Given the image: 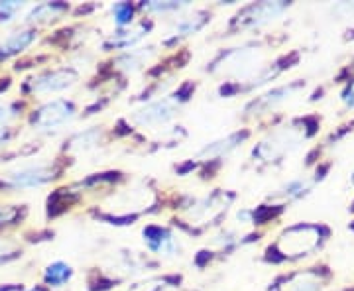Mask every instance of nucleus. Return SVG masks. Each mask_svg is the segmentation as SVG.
<instances>
[{
	"label": "nucleus",
	"mask_w": 354,
	"mask_h": 291,
	"mask_svg": "<svg viewBox=\"0 0 354 291\" xmlns=\"http://www.w3.org/2000/svg\"><path fill=\"white\" fill-rule=\"evenodd\" d=\"M323 236H327V230L317 225L301 223V225L286 228L278 236V241L268 248L266 260L276 262V264L286 262V260H299L304 256L315 252L321 246V242L325 241Z\"/></svg>",
	"instance_id": "1"
},
{
	"label": "nucleus",
	"mask_w": 354,
	"mask_h": 291,
	"mask_svg": "<svg viewBox=\"0 0 354 291\" xmlns=\"http://www.w3.org/2000/svg\"><path fill=\"white\" fill-rule=\"evenodd\" d=\"M305 134L299 130V126H286L270 134L268 138L262 140L252 150V158L264 164L279 162L283 156H290L293 150L299 148V144L304 142Z\"/></svg>",
	"instance_id": "2"
},
{
	"label": "nucleus",
	"mask_w": 354,
	"mask_h": 291,
	"mask_svg": "<svg viewBox=\"0 0 354 291\" xmlns=\"http://www.w3.org/2000/svg\"><path fill=\"white\" fill-rule=\"evenodd\" d=\"M75 116L77 109L73 102L67 99H55V101L46 102L39 109H36L30 116V122H32L34 130L51 134V132H57L67 126Z\"/></svg>",
	"instance_id": "3"
},
{
	"label": "nucleus",
	"mask_w": 354,
	"mask_h": 291,
	"mask_svg": "<svg viewBox=\"0 0 354 291\" xmlns=\"http://www.w3.org/2000/svg\"><path fill=\"white\" fill-rule=\"evenodd\" d=\"M189 85H185L183 89L171 95V97H165L162 101H153L146 106H142L140 111L132 114V122L138 124V126H160L169 122L179 111V106L189 99Z\"/></svg>",
	"instance_id": "4"
},
{
	"label": "nucleus",
	"mask_w": 354,
	"mask_h": 291,
	"mask_svg": "<svg viewBox=\"0 0 354 291\" xmlns=\"http://www.w3.org/2000/svg\"><path fill=\"white\" fill-rule=\"evenodd\" d=\"M57 176V167L53 164L38 162V164L18 165L10 171L2 173L4 185L12 189H34L50 183L51 179Z\"/></svg>",
	"instance_id": "5"
},
{
	"label": "nucleus",
	"mask_w": 354,
	"mask_h": 291,
	"mask_svg": "<svg viewBox=\"0 0 354 291\" xmlns=\"http://www.w3.org/2000/svg\"><path fill=\"white\" fill-rule=\"evenodd\" d=\"M288 8H290V4H286V2H260V4H248V6H244L241 12L232 18L230 30H234V32H246V30L260 28V26L276 20V18L281 16Z\"/></svg>",
	"instance_id": "6"
},
{
	"label": "nucleus",
	"mask_w": 354,
	"mask_h": 291,
	"mask_svg": "<svg viewBox=\"0 0 354 291\" xmlns=\"http://www.w3.org/2000/svg\"><path fill=\"white\" fill-rule=\"evenodd\" d=\"M234 195L227 193V191H216L213 195H207L203 199H195L187 209V215L191 220H195V225H203L207 227L209 223H216L221 220L223 215H227L228 205L232 203Z\"/></svg>",
	"instance_id": "7"
},
{
	"label": "nucleus",
	"mask_w": 354,
	"mask_h": 291,
	"mask_svg": "<svg viewBox=\"0 0 354 291\" xmlns=\"http://www.w3.org/2000/svg\"><path fill=\"white\" fill-rule=\"evenodd\" d=\"M77 73L73 69H51V71H44L39 75L32 77L28 81V91L30 93H38V95H44V93H57V91L69 89L71 85L77 83Z\"/></svg>",
	"instance_id": "8"
},
{
	"label": "nucleus",
	"mask_w": 354,
	"mask_h": 291,
	"mask_svg": "<svg viewBox=\"0 0 354 291\" xmlns=\"http://www.w3.org/2000/svg\"><path fill=\"white\" fill-rule=\"evenodd\" d=\"M323 283H325L323 272L311 267V270L295 272L291 276L279 278L268 291H321Z\"/></svg>",
	"instance_id": "9"
},
{
	"label": "nucleus",
	"mask_w": 354,
	"mask_h": 291,
	"mask_svg": "<svg viewBox=\"0 0 354 291\" xmlns=\"http://www.w3.org/2000/svg\"><path fill=\"white\" fill-rule=\"evenodd\" d=\"M148 250L158 256H179V242L171 230L158 225H150L142 232Z\"/></svg>",
	"instance_id": "10"
},
{
	"label": "nucleus",
	"mask_w": 354,
	"mask_h": 291,
	"mask_svg": "<svg viewBox=\"0 0 354 291\" xmlns=\"http://www.w3.org/2000/svg\"><path fill=\"white\" fill-rule=\"evenodd\" d=\"M36 41V30H18L8 34L6 38L0 41V62L8 59L12 55H18L24 50H28Z\"/></svg>",
	"instance_id": "11"
},
{
	"label": "nucleus",
	"mask_w": 354,
	"mask_h": 291,
	"mask_svg": "<svg viewBox=\"0 0 354 291\" xmlns=\"http://www.w3.org/2000/svg\"><path fill=\"white\" fill-rule=\"evenodd\" d=\"M148 28L150 26H146V22L132 26V28H120L116 34L104 41V50H128L130 46L138 44L140 39L146 36Z\"/></svg>",
	"instance_id": "12"
},
{
	"label": "nucleus",
	"mask_w": 354,
	"mask_h": 291,
	"mask_svg": "<svg viewBox=\"0 0 354 291\" xmlns=\"http://www.w3.org/2000/svg\"><path fill=\"white\" fill-rule=\"evenodd\" d=\"M207 22H209V14L203 12V10L193 12L187 18H181L176 24V28L169 32V36L165 38V44H176L179 39L189 38L191 34H197Z\"/></svg>",
	"instance_id": "13"
},
{
	"label": "nucleus",
	"mask_w": 354,
	"mask_h": 291,
	"mask_svg": "<svg viewBox=\"0 0 354 291\" xmlns=\"http://www.w3.org/2000/svg\"><path fill=\"white\" fill-rule=\"evenodd\" d=\"M301 87H304V83H291V85H286V87L270 91V93H266L264 97H260L258 101H254L252 104L248 106V111H250V109H254V113H256V109H258V111H274L278 104L290 101L291 97L301 89Z\"/></svg>",
	"instance_id": "14"
},
{
	"label": "nucleus",
	"mask_w": 354,
	"mask_h": 291,
	"mask_svg": "<svg viewBox=\"0 0 354 291\" xmlns=\"http://www.w3.org/2000/svg\"><path fill=\"white\" fill-rule=\"evenodd\" d=\"M67 8H69L67 4H59V2L36 4L26 14V22L28 24H50L53 20H59L67 12Z\"/></svg>",
	"instance_id": "15"
},
{
	"label": "nucleus",
	"mask_w": 354,
	"mask_h": 291,
	"mask_svg": "<svg viewBox=\"0 0 354 291\" xmlns=\"http://www.w3.org/2000/svg\"><path fill=\"white\" fill-rule=\"evenodd\" d=\"M246 136H248L246 132H234V134H230L227 138L216 140L213 144H207L201 152H199V158H203V160H216V158H223V156H227V153L232 152Z\"/></svg>",
	"instance_id": "16"
},
{
	"label": "nucleus",
	"mask_w": 354,
	"mask_h": 291,
	"mask_svg": "<svg viewBox=\"0 0 354 291\" xmlns=\"http://www.w3.org/2000/svg\"><path fill=\"white\" fill-rule=\"evenodd\" d=\"M71 278H73V267L65 264V262H53L44 270V281L51 290L64 288Z\"/></svg>",
	"instance_id": "17"
},
{
	"label": "nucleus",
	"mask_w": 354,
	"mask_h": 291,
	"mask_svg": "<svg viewBox=\"0 0 354 291\" xmlns=\"http://www.w3.org/2000/svg\"><path fill=\"white\" fill-rule=\"evenodd\" d=\"M153 55V48H138V50L127 51L124 55H120L116 59V64L120 69H124L128 73H134L142 69L144 65L148 64V59Z\"/></svg>",
	"instance_id": "18"
},
{
	"label": "nucleus",
	"mask_w": 354,
	"mask_h": 291,
	"mask_svg": "<svg viewBox=\"0 0 354 291\" xmlns=\"http://www.w3.org/2000/svg\"><path fill=\"white\" fill-rule=\"evenodd\" d=\"M101 140V130L99 128H88L85 132H79L75 134L71 142H69V148L77 150V152H87L91 148H95Z\"/></svg>",
	"instance_id": "19"
},
{
	"label": "nucleus",
	"mask_w": 354,
	"mask_h": 291,
	"mask_svg": "<svg viewBox=\"0 0 354 291\" xmlns=\"http://www.w3.org/2000/svg\"><path fill=\"white\" fill-rule=\"evenodd\" d=\"M309 189H311V181H307V179H293L290 183H286L281 189H278L276 197H281L286 201H293V199H299V197L307 195Z\"/></svg>",
	"instance_id": "20"
},
{
	"label": "nucleus",
	"mask_w": 354,
	"mask_h": 291,
	"mask_svg": "<svg viewBox=\"0 0 354 291\" xmlns=\"http://www.w3.org/2000/svg\"><path fill=\"white\" fill-rule=\"evenodd\" d=\"M113 20L120 28H127L134 20V6L130 2H118L113 6Z\"/></svg>",
	"instance_id": "21"
},
{
	"label": "nucleus",
	"mask_w": 354,
	"mask_h": 291,
	"mask_svg": "<svg viewBox=\"0 0 354 291\" xmlns=\"http://www.w3.org/2000/svg\"><path fill=\"white\" fill-rule=\"evenodd\" d=\"M142 8L150 14H167V12H179L183 8H187L185 2H146L142 4Z\"/></svg>",
	"instance_id": "22"
},
{
	"label": "nucleus",
	"mask_w": 354,
	"mask_h": 291,
	"mask_svg": "<svg viewBox=\"0 0 354 291\" xmlns=\"http://www.w3.org/2000/svg\"><path fill=\"white\" fill-rule=\"evenodd\" d=\"M24 2H0V24H10L16 14L24 10Z\"/></svg>",
	"instance_id": "23"
},
{
	"label": "nucleus",
	"mask_w": 354,
	"mask_h": 291,
	"mask_svg": "<svg viewBox=\"0 0 354 291\" xmlns=\"http://www.w3.org/2000/svg\"><path fill=\"white\" fill-rule=\"evenodd\" d=\"M18 113H20L18 104H12V102H0V128H8V124L18 116Z\"/></svg>",
	"instance_id": "24"
},
{
	"label": "nucleus",
	"mask_w": 354,
	"mask_h": 291,
	"mask_svg": "<svg viewBox=\"0 0 354 291\" xmlns=\"http://www.w3.org/2000/svg\"><path fill=\"white\" fill-rule=\"evenodd\" d=\"M20 216V211L14 205H0V225H12Z\"/></svg>",
	"instance_id": "25"
},
{
	"label": "nucleus",
	"mask_w": 354,
	"mask_h": 291,
	"mask_svg": "<svg viewBox=\"0 0 354 291\" xmlns=\"http://www.w3.org/2000/svg\"><path fill=\"white\" fill-rule=\"evenodd\" d=\"M342 101H344L346 106L354 109V81L353 83H348V85H346V89L342 91Z\"/></svg>",
	"instance_id": "26"
},
{
	"label": "nucleus",
	"mask_w": 354,
	"mask_h": 291,
	"mask_svg": "<svg viewBox=\"0 0 354 291\" xmlns=\"http://www.w3.org/2000/svg\"><path fill=\"white\" fill-rule=\"evenodd\" d=\"M6 136H8V128H0V146L6 142Z\"/></svg>",
	"instance_id": "27"
},
{
	"label": "nucleus",
	"mask_w": 354,
	"mask_h": 291,
	"mask_svg": "<svg viewBox=\"0 0 354 291\" xmlns=\"http://www.w3.org/2000/svg\"><path fill=\"white\" fill-rule=\"evenodd\" d=\"M28 291H53V290L48 288V285H46V288H44V285H36V288H32V290H28Z\"/></svg>",
	"instance_id": "28"
},
{
	"label": "nucleus",
	"mask_w": 354,
	"mask_h": 291,
	"mask_svg": "<svg viewBox=\"0 0 354 291\" xmlns=\"http://www.w3.org/2000/svg\"><path fill=\"white\" fill-rule=\"evenodd\" d=\"M0 291H12V290H0Z\"/></svg>",
	"instance_id": "29"
},
{
	"label": "nucleus",
	"mask_w": 354,
	"mask_h": 291,
	"mask_svg": "<svg viewBox=\"0 0 354 291\" xmlns=\"http://www.w3.org/2000/svg\"><path fill=\"white\" fill-rule=\"evenodd\" d=\"M353 183H354V173H353Z\"/></svg>",
	"instance_id": "30"
}]
</instances>
